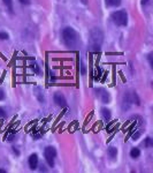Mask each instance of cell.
<instances>
[{"instance_id": "cell-13", "label": "cell", "mask_w": 153, "mask_h": 173, "mask_svg": "<svg viewBox=\"0 0 153 173\" xmlns=\"http://www.w3.org/2000/svg\"><path fill=\"white\" fill-rule=\"evenodd\" d=\"M81 74H82V75H85V74H86V67H85V65H84L83 61L81 63Z\"/></svg>"}, {"instance_id": "cell-14", "label": "cell", "mask_w": 153, "mask_h": 173, "mask_svg": "<svg viewBox=\"0 0 153 173\" xmlns=\"http://www.w3.org/2000/svg\"><path fill=\"white\" fill-rule=\"evenodd\" d=\"M0 39H8L7 33H0Z\"/></svg>"}, {"instance_id": "cell-11", "label": "cell", "mask_w": 153, "mask_h": 173, "mask_svg": "<svg viewBox=\"0 0 153 173\" xmlns=\"http://www.w3.org/2000/svg\"><path fill=\"white\" fill-rule=\"evenodd\" d=\"M108 155H109V157H111V158H115V157H116V155H117V150H116V148L111 147V148L108 149Z\"/></svg>"}, {"instance_id": "cell-17", "label": "cell", "mask_w": 153, "mask_h": 173, "mask_svg": "<svg viewBox=\"0 0 153 173\" xmlns=\"http://www.w3.org/2000/svg\"><path fill=\"white\" fill-rule=\"evenodd\" d=\"M152 146V140L150 137L146 138V147H151Z\"/></svg>"}, {"instance_id": "cell-10", "label": "cell", "mask_w": 153, "mask_h": 173, "mask_svg": "<svg viewBox=\"0 0 153 173\" xmlns=\"http://www.w3.org/2000/svg\"><path fill=\"white\" fill-rule=\"evenodd\" d=\"M130 156H131L132 158H138V157L140 156L139 149H138V148H132L131 151H130Z\"/></svg>"}, {"instance_id": "cell-5", "label": "cell", "mask_w": 153, "mask_h": 173, "mask_svg": "<svg viewBox=\"0 0 153 173\" xmlns=\"http://www.w3.org/2000/svg\"><path fill=\"white\" fill-rule=\"evenodd\" d=\"M95 92H96V96L104 103V104H106V103H108L109 102V94L105 90V89H103V88H99V89H96L95 90Z\"/></svg>"}, {"instance_id": "cell-12", "label": "cell", "mask_w": 153, "mask_h": 173, "mask_svg": "<svg viewBox=\"0 0 153 173\" xmlns=\"http://www.w3.org/2000/svg\"><path fill=\"white\" fill-rule=\"evenodd\" d=\"M3 1H4V4L8 7V9H9L11 12H13V1H12V0H3Z\"/></svg>"}, {"instance_id": "cell-20", "label": "cell", "mask_w": 153, "mask_h": 173, "mask_svg": "<svg viewBox=\"0 0 153 173\" xmlns=\"http://www.w3.org/2000/svg\"><path fill=\"white\" fill-rule=\"evenodd\" d=\"M148 3V0H142V5H146Z\"/></svg>"}, {"instance_id": "cell-18", "label": "cell", "mask_w": 153, "mask_h": 173, "mask_svg": "<svg viewBox=\"0 0 153 173\" xmlns=\"http://www.w3.org/2000/svg\"><path fill=\"white\" fill-rule=\"evenodd\" d=\"M32 69H35V72L37 73V74H39L40 73V71H39V68H38V66L35 64V65H32Z\"/></svg>"}, {"instance_id": "cell-21", "label": "cell", "mask_w": 153, "mask_h": 173, "mask_svg": "<svg viewBox=\"0 0 153 173\" xmlns=\"http://www.w3.org/2000/svg\"><path fill=\"white\" fill-rule=\"evenodd\" d=\"M21 3H22V4H28L29 1H28V0H21Z\"/></svg>"}, {"instance_id": "cell-4", "label": "cell", "mask_w": 153, "mask_h": 173, "mask_svg": "<svg viewBox=\"0 0 153 173\" xmlns=\"http://www.w3.org/2000/svg\"><path fill=\"white\" fill-rule=\"evenodd\" d=\"M44 156H45V159H46L47 164H48L51 167H53V166H54V158H55V156H56L55 149L52 148V147L45 148V150H44Z\"/></svg>"}, {"instance_id": "cell-9", "label": "cell", "mask_w": 153, "mask_h": 173, "mask_svg": "<svg viewBox=\"0 0 153 173\" xmlns=\"http://www.w3.org/2000/svg\"><path fill=\"white\" fill-rule=\"evenodd\" d=\"M101 114H103V117H104V119L105 120H109L111 119V112H109V110L108 108H101Z\"/></svg>"}, {"instance_id": "cell-6", "label": "cell", "mask_w": 153, "mask_h": 173, "mask_svg": "<svg viewBox=\"0 0 153 173\" xmlns=\"http://www.w3.org/2000/svg\"><path fill=\"white\" fill-rule=\"evenodd\" d=\"M54 103L58 105V106H61V107H66L67 106V100L65 98V96L60 92H56L54 95Z\"/></svg>"}, {"instance_id": "cell-7", "label": "cell", "mask_w": 153, "mask_h": 173, "mask_svg": "<svg viewBox=\"0 0 153 173\" xmlns=\"http://www.w3.org/2000/svg\"><path fill=\"white\" fill-rule=\"evenodd\" d=\"M29 166L31 170H36L38 166V156L36 154H32L29 157Z\"/></svg>"}, {"instance_id": "cell-22", "label": "cell", "mask_w": 153, "mask_h": 173, "mask_svg": "<svg viewBox=\"0 0 153 173\" xmlns=\"http://www.w3.org/2000/svg\"><path fill=\"white\" fill-rule=\"evenodd\" d=\"M0 173H6V171H5V170H1V168H0Z\"/></svg>"}, {"instance_id": "cell-19", "label": "cell", "mask_w": 153, "mask_h": 173, "mask_svg": "<svg viewBox=\"0 0 153 173\" xmlns=\"http://www.w3.org/2000/svg\"><path fill=\"white\" fill-rule=\"evenodd\" d=\"M139 135H140V133H139V132H137L136 134H134V135H132V138H134V140H136V138H138V137H139Z\"/></svg>"}, {"instance_id": "cell-15", "label": "cell", "mask_w": 153, "mask_h": 173, "mask_svg": "<svg viewBox=\"0 0 153 173\" xmlns=\"http://www.w3.org/2000/svg\"><path fill=\"white\" fill-rule=\"evenodd\" d=\"M6 117V112L3 107H0V118H5Z\"/></svg>"}, {"instance_id": "cell-2", "label": "cell", "mask_w": 153, "mask_h": 173, "mask_svg": "<svg viewBox=\"0 0 153 173\" xmlns=\"http://www.w3.org/2000/svg\"><path fill=\"white\" fill-rule=\"evenodd\" d=\"M62 41L69 49H77L79 45V36L73 28H65L62 30Z\"/></svg>"}, {"instance_id": "cell-3", "label": "cell", "mask_w": 153, "mask_h": 173, "mask_svg": "<svg viewBox=\"0 0 153 173\" xmlns=\"http://www.w3.org/2000/svg\"><path fill=\"white\" fill-rule=\"evenodd\" d=\"M111 17L116 25L122 27V25H127V23H128V14L126 11H116V12L112 13Z\"/></svg>"}, {"instance_id": "cell-8", "label": "cell", "mask_w": 153, "mask_h": 173, "mask_svg": "<svg viewBox=\"0 0 153 173\" xmlns=\"http://www.w3.org/2000/svg\"><path fill=\"white\" fill-rule=\"evenodd\" d=\"M105 3H106V6L108 7H115L121 4V0H105Z\"/></svg>"}, {"instance_id": "cell-1", "label": "cell", "mask_w": 153, "mask_h": 173, "mask_svg": "<svg viewBox=\"0 0 153 173\" xmlns=\"http://www.w3.org/2000/svg\"><path fill=\"white\" fill-rule=\"evenodd\" d=\"M104 42V34L99 28H93L89 35V49L92 52H99Z\"/></svg>"}, {"instance_id": "cell-16", "label": "cell", "mask_w": 153, "mask_h": 173, "mask_svg": "<svg viewBox=\"0 0 153 173\" xmlns=\"http://www.w3.org/2000/svg\"><path fill=\"white\" fill-rule=\"evenodd\" d=\"M5 98V92H4V90L0 88V100H3Z\"/></svg>"}]
</instances>
